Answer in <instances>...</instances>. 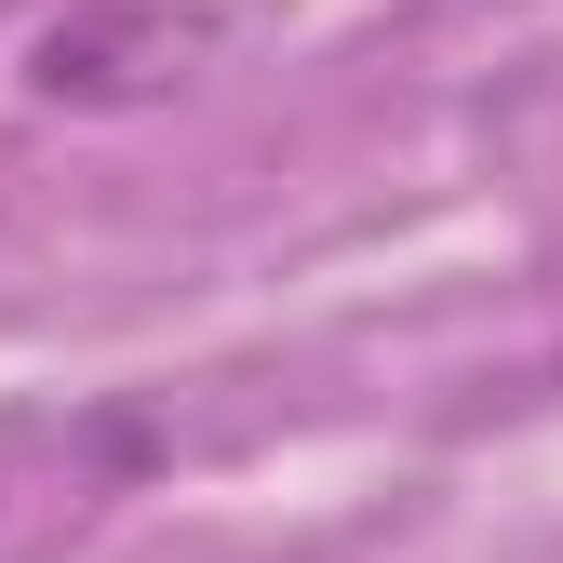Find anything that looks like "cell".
<instances>
[{
    "instance_id": "6da1fadb",
    "label": "cell",
    "mask_w": 563,
    "mask_h": 563,
    "mask_svg": "<svg viewBox=\"0 0 563 563\" xmlns=\"http://www.w3.org/2000/svg\"><path fill=\"white\" fill-rule=\"evenodd\" d=\"M175 54H188L175 14H81V27L41 41V95H134V81L175 67Z\"/></svg>"
}]
</instances>
